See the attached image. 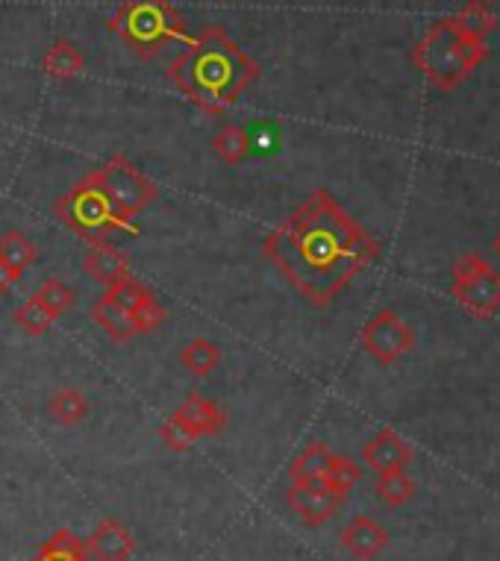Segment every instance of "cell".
<instances>
[{
	"label": "cell",
	"instance_id": "obj_29",
	"mask_svg": "<svg viewBox=\"0 0 500 561\" xmlns=\"http://www.w3.org/2000/svg\"><path fill=\"white\" fill-rule=\"evenodd\" d=\"M159 438H162V444H166L168 450H174V453H185L192 444L197 442L195 435H192V430L180 424L174 414L168 417L166 424L159 426Z\"/></svg>",
	"mask_w": 500,
	"mask_h": 561
},
{
	"label": "cell",
	"instance_id": "obj_23",
	"mask_svg": "<svg viewBox=\"0 0 500 561\" xmlns=\"http://www.w3.org/2000/svg\"><path fill=\"white\" fill-rule=\"evenodd\" d=\"M377 497L389 508L407 506L409 500L416 497V482H412V477L404 468L377 473Z\"/></svg>",
	"mask_w": 500,
	"mask_h": 561
},
{
	"label": "cell",
	"instance_id": "obj_7",
	"mask_svg": "<svg viewBox=\"0 0 500 561\" xmlns=\"http://www.w3.org/2000/svg\"><path fill=\"white\" fill-rule=\"evenodd\" d=\"M94 176H98V183L103 185V192L110 194V201L115 203V209H118L127 221H133V218L145 213V209H150L159 197L157 183L141 174L139 168L133 165L124 153H115V157L106 159V162L94 171Z\"/></svg>",
	"mask_w": 500,
	"mask_h": 561
},
{
	"label": "cell",
	"instance_id": "obj_10",
	"mask_svg": "<svg viewBox=\"0 0 500 561\" xmlns=\"http://www.w3.org/2000/svg\"><path fill=\"white\" fill-rule=\"evenodd\" d=\"M339 541L356 561H374L386 547H389V529L377 524L374 517H353L351 524L344 526Z\"/></svg>",
	"mask_w": 500,
	"mask_h": 561
},
{
	"label": "cell",
	"instance_id": "obj_31",
	"mask_svg": "<svg viewBox=\"0 0 500 561\" xmlns=\"http://www.w3.org/2000/svg\"><path fill=\"white\" fill-rule=\"evenodd\" d=\"M495 253H498V256H500V232H498V236H495Z\"/></svg>",
	"mask_w": 500,
	"mask_h": 561
},
{
	"label": "cell",
	"instance_id": "obj_6",
	"mask_svg": "<svg viewBox=\"0 0 500 561\" xmlns=\"http://www.w3.org/2000/svg\"><path fill=\"white\" fill-rule=\"evenodd\" d=\"M454 300L477 321H489L500 312V274L480 253H463L454 262Z\"/></svg>",
	"mask_w": 500,
	"mask_h": 561
},
{
	"label": "cell",
	"instance_id": "obj_30",
	"mask_svg": "<svg viewBox=\"0 0 500 561\" xmlns=\"http://www.w3.org/2000/svg\"><path fill=\"white\" fill-rule=\"evenodd\" d=\"M19 279H21V276L15 274L12 267H7L3 262H0V295H7V291H10V288L15 286Z\"/></svg>",
	"mask_w": 500,
	"mask_h": 561
},
{
	"label": "cell",
	"instance_id": "obj_5",
	"mask_svg": "<svg viewBox=\"0 0 500 561\" xmlns=\"http://www.w3.org/2000/svg\"><path fill=\"white\" fill-rule=\"evenodd\" d=\"M56 218L66 224L68 230L77 232L80 239L92 241H106L110 232H124V236H139V227L127 221L124 215L115 209V203L110 201V194L103 192V185L98 183V176L86 174L80 183L68 188L56 201Z\"/></svg>",
	"mask_w": 500,
	"mask_h": 561
},
{
	"label": "cell",
	"instance_id": "obj_4",
	"mask_svg": "<svg viewBox=\"0 0 500 561\" xmlns=\"http://www.w3.org/2000/svg\"><path fill=\"white\" fill-rule=\"evenodd\" d=\"M110 30L139 59H154L171 42H192L185 19L171 0H124L110 19Z\"/></svg>",
	"mask_w": 500,
	"mask_h": 561
},
{
	"label": "cell",
	"instance_id": "obj_18",
	"mask_svg": "<svg viewBox=\"0 0 500 561\" xmlns=\"http://www.w3.org/2000/svg\"><path fill=\"white\" fill-rule=\"evenodd\" d=\"M330 459H333L330 447L321 442H312L309 447L297 453L295 461L288 465V477H292V482H321Z\"/></svg>",
	"mask_w": 500,
	"mask_h": 561
},
{
	"label": "cell",
	"instance_id": "obj_1",
	"mask_svg": "<svg viewBox=\"0 0 500 561\" xmlns=\"http://www.w3.org/2000/svg\"><path fill=\"white\" fill-rule=\"evenodd\" d=\"M262 253L297 295L327 309L353 276L380 259V244L333 194L316 188L262 241Z\"/></svg>",
	"mask_w": 500,
	"mask_h": 561
},
{
	"label": "cell",
	"instance_id": "obj_19",
	"mask_svg": "<svg viewBox=\"0 0 500 561\" xmlns=\"http://www.w3.org/2000/svg\"><path fill=\"white\" fill-rule=\"evenodd\" d=\"M50 414H54L56 421L63 426H77L83 424L89 412H92V403H89V397L75 386L59 388L54 397H50V403H47Z\"/></svg>",
	"mask_w": 500,
	"mask_h": 561
},
{
	"label": "cell",
	"instance_id": "obj_15",
	"mask_svg": "<svg viewBox=\"0 0 500 561\" xmlns=\"http://www.w3.org/2000/svg\"><path fill=\"white\" fill-rule=\"evenodd\" d=\"M42 71L56 83L75 80L77 75L86 71L83 50L71 42V38H56L54 45L47 47V54L42 56Z\"/></svg>",
	"mask_w": 500,
	"mask_h": 561
},
{
	"label": "cell",
	"instance_id": "obj_8",
	"mask_svg": "<svg viewBox=\"0 0 500 561\" xmlns=\"http://www.w3.org/2000/svg\"><path fill=\"white\" fill-rule=\"evenodd\" d=\"M362 347L377 365H395L416 344V330L395 309H380L362 327Z\"/></svg>",
	"mask_w": 500,
	"mask_h": 561
},
{
	"label": "cell",
	"instance_id": "obj_32",
	"mask_svg": "<svg viewBox=\"0 0 500 561\" xmlns=\"http://www.w3.org/2000/svg\"><path fill=\"white\" fill-rule=\"evenodd\" d=\"M477 3H489V0H477Z\"/></svg>",
	"mask_w": 500,
	"mask_h": 561
},
{
	"label": "cell",
	"instance_id": "obj_11",
	"mask_svg": "<svg viewBox=\"0 0 500 561\" xmlns=\"http://www.w3.org/2000/svg\"><path fill=\"white\" fill-rule=\"evenodd\" d=\"M174 417L183 426H189L195 438L218 435L227 430V412H224L221 405H215L213 400H206L204 394H197V391H192L183 403L177 405Z\"/></svg>",
	"mask_w": 500,
	"mask_h": 561
},
{
	"label": "cell",
	"instance_id": "obj_21",
	"mask_svg": "<svg viewBox=\"0 0 500 561\" xmlns=\"http://www.w3.org/2000/svg\"><path fill=\"white\" fill-rule=\"evenodd\" d=\"M33 561H89V550L71 529H59L38 547Z\"/></svg>",
	"mask_w": 500,
	"mask_h": 561
},
{
	"label": "cell",
	"instance_id": "obj_28",
	"mask_svg": "<svg viewBox=\"0 0 500 561\" xmlns=\"http://www.w3.org/2000/svg\"><path fill=\"white\" fill-rule=\"evenodd\" d=\"M456 24H459L465 33H471V36L486 38V33L495 27V19H491L489 10H486V3H477V0H474L471 7H465V10L456 15Z\"/></svg>",
	"mask_w": 500,
	"mask_h": 561
},
{
	"label": "cell",
	"instance_id": "obj_24",
	"mask_svg": "<svg viewBox=\"0 0 500 561\" xmlns=\"http://www.w3.org/2000/svg\"><path fill=\"white\" fill-rule=\"evenodd\" d=\"M213 150L227 162V165H239L250 157V136L248 129L239 124H227L215 133Z\"/></svg>",
	"mask_w": 500,
	"mask_h": 561
},
{
	"label": "cell",
	"instance_id": "obj_17",
	"mask_svg": "<svg viewBox=\"0 0 500 561\" xmlns=\"http://www.w3.org/2000/svg\"><path fill=\"white\" fill-rule=\"evenodd\" d=\"M92 321L101 327L106 335H110L112 341H130L139 335V330H136V323H133V314H127L121 306L110 304L106 297H98L92 306Z\"/></svg>",
	"mask_w": 500,
	"mask_h": 561
},
{
	"label": "cell",
	"instance_id": "obj_3",
	"mask_svg": "<svg viewBox=\"0 0 500 561\" xmlns=\"http://www.w3.org/2000/svg\"><path fill=\"white\" fill-rule=\"evenodd\" d=\"M486 56V38L465 33L456 19L435 21L412 50L418 71L442 92H451L471 75Z\"/></svg>",
	"mask_w": 500,
	"mask_h": 561
},
{
	"label": "cell",
	"instance_id": "obj_12",
	"mask_svg": "<svg viewBox=\"0 0 500 561\" xmlns=\"http://www.w3.org/2000/svg\"><path fill=\"white\" fill-rule=\"evenodd\" d=\"M86 550L92 552L98 561H127L136 550V538L121 520L106 517L94 526L92 538L86 541Z\"/></svg>",
	"mask_w": 500,
	"mask_h": 561
},
{
	"label": "cell",
	"instance_id": "obj_25",
	"mask_svg": "<svg viewBox=\"0 0 500 561\" xmlns=\"http://www.w3.org/2000/svg\"><path fill=\"white\" fill-rule=\"evenodd\" d=\"M362 479V468L356 465L353 459H348V456H333L330 459V465H327V473H325V482L330 491H336V494H342V497H348L353 491V485Z\"/></svg>",
	"mask_w": 500,
	"mask_h": 561
},
{
	"label": "cell",
	"instance_id": "obj_33",
	"mask_svg": "<svg viewBox=\"0 0 500 561\" xmlns=\"http://www.w3.org/2000/svg\"><path fill=\"white\" fill-rule=\"evenodd\" d=\"M30 561H33V559H30Z\"/></svg>",
	"mask_w": 500,
	"mask_h": 561
},
{
	"label": "cell",
	"instance_id": "obj_14",
	"mask_svg": "<svg viewBox=\"0 0 500 561\" xmlns=\"http://www.w3.org/2000/svg\"><path fill=\"white\" fill-rule=\"evenodd\" d=\"M86 274L92 276L94 283L110 288L112 283H118L121 276L130 274V259L110 241H92L89 256H86Z\"/></svg>",
	"mask_w": 500,
	"mask_h": 561
},
{
	"label": "cell",
	"instance_id": "obj_9",
	"mask_svg": "<svg viewBox=\"0 0 500 561\" xmlns=\"http://www.w3.org/2000/svg\"><path fill=\"white\" fill-rule=\"evenodd\" d=\"M286 500L292 512H295L306 526H325L336 512L342 508L344 497L336 494L325 482H292L286 491Z\"/></svg>",
	"mask_w": 500,
	"mask_h": 561
},
{
	"label": "cell",
	"instance_id": "obj_20",
	"mask_svg": "<svg viewBox=\"0 0 500 561\" xmlns=\"http://www.w3.org/2000/svg\"><path fill=\"white\" fill-rule=\"evenodd\" d=\"M0 262L7 267H12L19 276H24V271L38 262V248L24 236V232H0Z\"/></svg>",
	"mask_w": 500,
	"mask_h": 561
},
{
	"label": "cell",
	"instance_id": "obj_2",
	"mask_svg": "<svg viewBox=\"0 0 500 561\" xmlns=\"http://www.w3.org/2000/svg\"><path fill=\"white\" fill-rule=\"evenodd\" d=\"M260 75V62L245 54L224 27H206L168 68L177 92L206 115H224Z\"/></svg>",
	"mask_w": 500,
	"mask_h": 561
},
{
	"label": "cell",
	"instance_id": "obj_13",
	"mask_svg": "<svg viewBox=\"0 0 500 561\" xmlns=\"http://www.w3.org/2000/svg\"><path fill=\"white\" fill-rule=\"evenodd\" d=\"M362 459H365L371 470L386 473V470L407 468L409 461H412V447L395 430H380L362 447Z\"/></svg>",
	"mask_w": 500,
	"mask_h": 561
},
{
	"label": "cell",
	"instance_id": "obj_22",
	"mask_svg": "<svg viewBox=\"0 0 500 561\" xmlns=\"http://www.w3.org/2000/svg\"><path fill=\"white\" fill-rule=\"evenodd\" d=\"M180 365L195 377H206L221 365V350L215 347L209 339H192L180 350Z\"/></svg>",
	"mask_w": 500,
	"mask_h": 561
},
{
	"label": "cell",
	"instance_id": "obj_27",
	"mask_svg": "<svg viewBox=\"0 0 500 561\" xmlns=\"http://www.w3.org/2000/svg\"><path fill=\"white\" fill-rule=\"evenodd\" d=\"M12 318H15V323H19V330L24 332V335H30V339H38V335H45V332L50 330V323L56 321L54 314L47 312L45 306L38 304L36 297H30L27 304L19 306Z\"/></svg>",
	"mask_w": 500,
	"mask_h": 561
},
{
	"label": "cell",
	"instance_id": "obj_26",
	"mask_svg": "<svg viewBox=\"0 0 500 561\" xmlns=\"http://www.w3.org/2000/svg\"><path fill=\"white\" fill-rule=\"evenodd\" d=\"M33 297H36L38 304L45 306L47 312L54 314L56 321H59V318H63V314H66L71 306H75V291H71V288H68L63 279H59V276H50V279H45V283H42V288H38Z\"/></svg>",
	"mask_w": 500,
	"mask_h": 561
},
{
	"label": "cell",
	"instance_id": "obj_16",
	"mask_svg": "<svg viewBox=\"0 0 500 561\" xmlns=\"http://www.w3.org/2000/svg\"><path fill=\"white\" fill-rule=\"evenodd\" d=\"M103 297H106L110 304L121 306V309H124L127 314H139V312H145L148 306L159 304L157 297H154V291H150L145 283H139V279H136L133 274L121 276L118 283H112Z\"/></svg>",
	"mask_w": 500,
	"mask_h": 561
}]
</instances>
